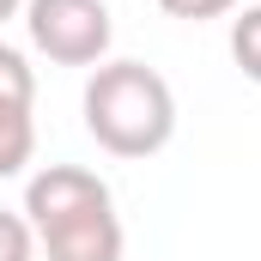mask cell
<instances>
[{
	"mask_svg": "<svg viewBox=\"0 0 261 261\" xmlns=\"http://www.w3.org/2000/svg\"><path fill=\"white\" fill-rule=\"evenodd\" d=\"M110 206V182L97 170H79V164H49L24 182V219L31 231H49L61 219H79V213H97Z\"/></svg>",
	"mask_w": 261,
	"mask_h": 261,
	"instance_id": "obj_3",
	"label": "cell"
},
{
	"mask_svg": "<svg viewBox=\"0 0 261 261\" xmlns=\"http://www.w3.org/2000/svg\"><path fill=\"white\" fill-rule=\"evenodd\" d=\"M18 12H24V0H0V24H6V18H18Z\"/></svg>",
	"mask_w": 261,
	"mask_h": 261,
	"instance_id": "obj_10",
	"label": "cell"
},
{
	"mask_svg": "<svg viewBox=\"0 0 261 261\" xmlns=\"http://www.w3.org/2000/svg\"><path fill=\"white\" fill-rule=\"evenodd\" d=\"M37 103V73L18 49L0 43V110H31Z\"/></svg>",
	"mask_w": 261,
	"mask_h": 261,
	"instance_id": "obj_6",
	"label": "cell"
},
{
	"mask_svg": "<svg viewBox=\"0 0 261 261\" xmlns=\"http://www.w3.org/2000/svg\"><path fill=\"white\" fill-rule=\"evenodd\" d=\"M170 18H189V24H200V18H225L237 0H158Z\"/></svg>",
	"mask_w": 261,
	"mask_h": 261,
	"instance_id": "obj_9",
	"label": "cell"
},
{
	"mask_svg": "<svg viewBox=\"0 0 261 261\" xmlns=\"http://www.w3.org/2000/svg\"><path fill=\"white\" fill-rule=\"evenodd\" d=\"M31 152H37V122H31V110H0V182L18 176V170L31 164Z\"/></svg>",
	"mask_w": 261,
	"mask_h": 261,
	"instance_id": "obj_5",
	"label": "cell"
},
{
	"mask_svg": "<svg viewBox=\"0 0 261 261\" xmlns=\"http://www.w3.org/2000/svg\"><path fill=\"white\" fill-rule=\"evenodd\" d=\"M0 261H37V231L24 213H6L0 206Z\"/></svg>",
	"mask_w": 261,
	"mask_h": 261,
	"instance_id": "obj_8",
	"label": "cell"
},
{
	"mask_svg": "<svg viewBox=\"0 0 261 261\" xmlns=\"http://www.w3.org/2000/svg\"><path fill=\"white\" fill-rule=\"evenodd\" d=\"M231 61L243 67V79L261 85V6H243L231 18Z\"/></svg>",
	"mask_w": 261,
	"mask_h": 261,
	"instance_id": "obj_7",
	"label": "cell"
},
{
	"mask_svg": "<svg viewBox=\"0 0 261 261\" xmlns=\"http://www.w3.org/2000/svg\"><path fill=\"white\" fill-rule=\"evenodd\" d=\"M43 255L49 261H122V219L116 206H97V213H79V219H61L49 231H37Z\"/></svg>",
	"mask_w": 261,
	"mask_h": 261,
	"instance_id": "obj_4",
	"label": "cell"
},
{
	"mask_svg": "<svg viewBox=\"0 0 261 261\" xmlns=\"http://www.w3.org/2000/svg\"><path fill=\"white\" fill-rule=\"evenodd\" d=\"M24 31L55 67H97L116 37L103 0H24Z\"/></svg>",
	"mask_w": 261,
	"mask_h": 261,
	"instance_id": "obj_2",
	"label": "cell"
},
{
	"mask_svg": "<svg viewBox=\"0 0 261 261\" xmlns=\"http://www.w3.org/2000/svg\"><path fill=\"white\" fill-rule=\"evenodd\" d=\"M85 134L110 158H152L176 134V97L146 61H97L85 79Z\"/></svg>",
	"mask_w": 261,
	"mask_h": 261,
	"instance_id": "obj_1",
	"label": "cell"
}]
</instances>
